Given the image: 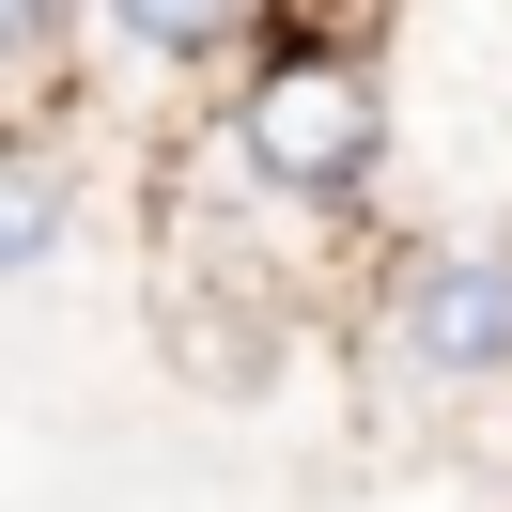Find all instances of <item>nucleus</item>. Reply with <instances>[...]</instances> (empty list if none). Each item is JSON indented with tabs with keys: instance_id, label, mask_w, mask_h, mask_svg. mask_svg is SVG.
<instances>
[{
	"instance_id": "1",
	"label": "nucleus",
	"mask_w": 512,
	"mask_h": 512,
	"mask_svg": "<svg viewBox=\"0 0 512 512\" xmlns=\"http://www.w3.org/2000/svg\"><path fill=\"white\" fill-rule=\"evenodd\" d=\"M218 156L280 218H357L388 171V0H249L218 78Z\"/></svg>"
},
{
	"instance_id": "2",
	"label": "nucleus",
	"mask_w": 512,
	"mask_h": 512,
	"mask_svg": "<svg viewBox=\"0 0 512 512\" xmlns=\"http://www.w3.org/2000/svg\"><path fill=\"white\" fill-rule=\"evenodd\" d=\"M373 311L419 388H512V249H404Z\"/></svg>"
},
{
	"instance_id": "3",
	"label": "nucleus",
	"mask_w": 512,
	"mask_h": 512,
	"mask_svg": "<svg viewBox=\"0 0 512 512\" xmlns=\"http://www.w3.org/2000/svg\"><path fill=\"white\" fill-rule=\"evenodd\" d=\"M78 171H94L78 78L63 94H0V280H32V264L78 233Z\"/></svg>"
},
{
	"instance_id": "4",
	"label": "nucleus",
	"mask_w": 512,
	"mask_h": 512,
	"mask_svg": "<svg viewBox=\"0 0 512 512\" xmlns=\"http://www.w3.org/2000/svg\"><path fill=\"white\" fill-rule=\"evenodd\" d=\"M94 16L171 78H233V47H249V0H94Z\"/></svg>"
},
{
	"instance_id": "5",
	"label": "nucleus",
	"mask_w": 512,
	"mask_h": 512,
	"mask_svg": "<svg viewBox=\"0 0 512 512\" xmlns=\"http://www.w3.org/2000/svg\"><path fill=\"white\" fill-rule=\"evenodd\" d=\"M63 47H78V0H0V78H16V94H63Z\"/></svg>"
}]
</instances>
